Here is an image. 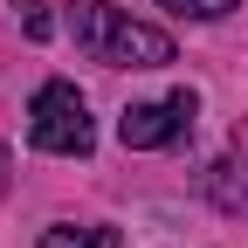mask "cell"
<instances>
[{
	"label": "cell",
	"mask_w": 248,
	"mask_h": 248,
	"mask_svg": "<svg viewBox=\"0 0 248 248\" xmlns=\"http://www.w3.org/2000/svg\"><path fill=\"white\" fill-rule=\"evenodd\" d=\"M69 28H76V48L90 62H104V69H166V62H172V35H166V28L131 21V14L104 7V0H76Z\"/></svg>",
	"instance_id": "1"
},
{
	"label": "cell",
	"mask_w": 248,
	"mask_h": 248,
	"mask_svg": "<svg viewBox=\"0 0 248 248\" xmlns=\"http://www.w3.org/2000/svg\"><path fill=\"white\" fill-rule=\"evenodd\" d=\"M28 138L35 152H55V159H83L97 145V124H90V104L76 83H42L35 104H28Z\"/></svg>",
	"instance_id": "2"
},
{
	"label": "cell",
	"mask_w": 248,
	"mask_h": 248,
	"mask_svg": "<svg viewBox=\"0 0 248 248\" xmlns=\"http://www.w3.org/2000/svg\"><path fill=\"white\" fill-rule=\"evenodd\" d=\"M193 90H172L166 104H131L117 117V138L131 145V152H159V145H179L186 131H193Z\"/></svg>",
	"instance_id": "3"
},
{
	"label": "cell",
	"mask_w": 248,
	"mask_h": 248,
	"mask_svg": "<svg viewBox=\"0 0 248 248\" xmlns=\"http://www.w3.org/2000/svg\"><path fill=\"white\" fill-rule=\"evenodd\" d=\"M207 193L221 214H248V159H221L207 172Z\"/></svg>",
	"instance_id": "4"
},
{
	"label": "cell",
	"mask_w": 248,
	"mask_h": 248,
	"mask_svg": "<svg viewBox=\"0 0 248 248\" xmlns=\"http://www.w3.org/2000/svg\"><path fill=\"white\" fill-rule=\"evenodd\" d=\"M35 248H124L117 228H48Z\"/></svg>",
	"instance_id": "5"
},
{
	"label": "cell",
	"mask_w": 248,
	"mask_h": 248,
	"mask_svg": "<svg viewBox=\"0 0 248 248\" xmlns=\"http://www.w3.org/2000/svg\"><path fill=\"white\" fill-rule=\"evenodd\" d=\"M159 7H172V14H193V21H214V14H228L234 0H159Z\"/></svg>",
	"instance_id": "6"
},
{
	"label": "cell",
	"mask_w": 248,
	"mask_h": 248,
	"mask_svg": "<svg viewBox=\"0 0 248 248\" xmlns=\"http://www.w3.org/2000/svg\"><path fill=\"white\" fill-rule=\"evenodd\" d=\"M14 7H21V28H28V35H35V42H48V7H42V0H14Z\"/></svg>",
	"instance_id": "7"
},
{
	"label": "cell",
	"mask_w": 248,
	"mask_h": 248,
	"mask_svg": "<svg viewBox=\"0 0 248 248\" xmlns=\"http://www.w3.org/2000/svg\"><path fill=\"white\" fill-rule=\"evenodd\" d=\"M7 166H14V159H7V145H0V186H7Z\"/></svg>",
	"instance_id": "8"
}]
</instances>
